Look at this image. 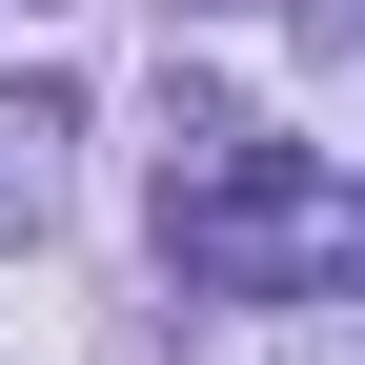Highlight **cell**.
Segmentation results:
<instances>
[{
    "label": "cell",
    "mask_w": 365,
    "mask_h": 365,
    "mask_svg": "<svg viewBox=\"0 0 365 365\" xmlns=\"http://www.w3.org/2000/svg\"><path fill=\"white\" fill-rule=\"evenodd\" d=\"M304 223H325V182H304V143H203V163H163V264L203 304H264V284H304Z\"/></svg>",
    "instance_id": "obj_1"
},
{
    "label": "cell",
    "mask_w": 365,
    "mask_h": 365,
    "mask_svg": "<svg viewBox=\"0 0 365 365\" xmlns=\"http://www.w3.org/2000/svg\"><path fill=\"white\" fill-rule=\"evenodd\" d=\"M304 284H325V304L365 284V182H345V203H325V223H304Z\"/></svg>",
    "instance_id": "obj_2"
},
{
    "label": "cell",
    "mask_w": 365,
    "mask_h": 365,
    "mask_svg": "<svg viewBox=\"0 0 365 365\" xmlns=\"http://www.w3.org/2000/svg\"><path fill=\"white\" fill-rule=\"evenodd\" d=\"M0 244H41V143L0 122Z\"/></svg>",
    "instance_id": "obj_3"
},
{
    "label": "cell",
    "mask_w": 365,
    "mask_h": 365,
    "mask_svg": "<svg viewBox=\"0 0 365 365\" xmlns=\"http://www.w3.org/2000/svg\"><path fill=\"white\" fill-rule=\"evenodd\" d=\"M284 365H365V304H345V325H304V345H284Z\"/></svg>",
    "instance_id": "obj_4"
},
{
    "label": "cell",
    "mask_w": 365,
    "mask_h": 365,
    "mask_svg": "<svg viewBox=\"0 0 365 365\" xmlns=\"http://www.w3.org/2000/svg\"><path fill=\"white\" fill-rule=\"evenodd\" d=\"M0 21H61V0H0Z\"/></svg>",
    "instance_id": "obj_5"
},
{
    "label": "cell",
    "mask_w": 365,
    "mask_h": 365,
    "mask_svg": "<svg viewBox=\"0 0 365 365\" xmlns=\"http://www.w3.org/2000/svg\"><path fill=\"white\" fill-rule=\"evenodd\" d=\"M182 21H244V0H182Z\"/></svg>",
    "instance_id": "obj_6"
}]
</instances>
